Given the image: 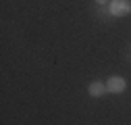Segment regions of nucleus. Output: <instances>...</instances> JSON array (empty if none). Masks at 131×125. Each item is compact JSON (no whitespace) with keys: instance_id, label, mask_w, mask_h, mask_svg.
Listing matches in <instances>:
<instances>
[{"instance_id":"2","label":"nucleus","mask_w":131,"mask_h":125,"mask_svg":"<svg viewBox=\"0 0 131 125\" xmlns=\"http://www.w3.org/2000/svg\"><path fill=\"white\" fill-rule=\"evenodd\" d=\"M127 90V79L121 75H110L106 79V92L108 94H123Z\"/></svg>"},{"instance_id":"3","label":"nucleus","mask_w":131,"mask_h":125,"mask_svg":"<svg viewBox=\"0 0 131 125\" xmlns=\"http://www.w3.org/2000/svg\"><path fill=\"white\" fill-rule=\"evenodd\" d=\"M88 94H90L92 98L104 96V94H106V84H102V81H92V84L88 86Z\"/></svg>"},{"instance_id":"4","label":"nucleus","mask_w":131,"mask_h":125,"mask_svg":"<svg viewBox=\"0 0 131 125\" xmlns=\"http://www.w3.org/2000/svg\"><path fill=\"white\" fill-rule=\"evenodd\" d=\"M94 2H96V4H100V6H104V4L108 6V2H110V0H94Z\"/></svg>"},{"instance_id":"1","label":"nucleus","mask_w":131,"mask_h":125,"mask_svg":"<svg viewBox=\"0 0 131 125\" xmlns=\"http://www.w3.org/2000/svg\"><path fill=\"white\" fill-rule=\"evenodd\" d=\"M108 15L117 17V19L131 15V0H110L108 2Z\"/></svg>"}]
</instances>
